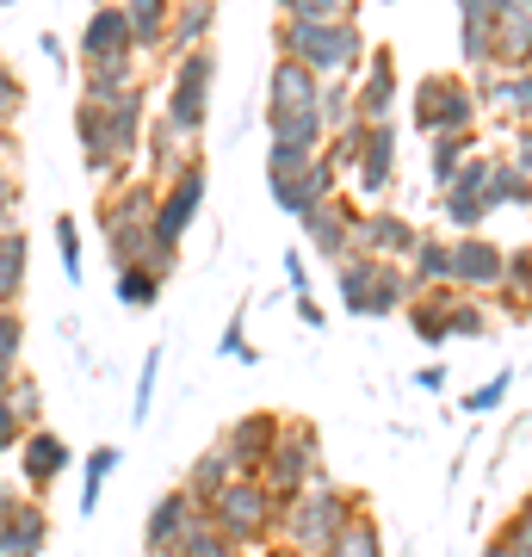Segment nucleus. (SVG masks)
<instances>
[{
  "label": "nucleus",
  "instance_id": "de8ad7c7",
  "mask_svg": "<svg viewBox=\"0 0 532 557\" xmlns=\"http://www.w3.org/2000/svg\"><path fill=\"white\" fill-rule=\"evenodd\" d=\"M218 354H223V359H255V347H248V304H236V317L223 322Z\"/></svg>",
  "mask_w": 532,
  "mask_h": 557
},
{
  "label": "nucleus",
  "instance_id": "39448f33",
  "mask_svg": "<svg viewBox=\"0 0 532 557\" xmlns=\"http://www.w3.org/2000/svg\"><path fill=\"white\" fill-rule=\"evenodd\" d=\"M335 292L347 317H403L409 304V278L396 260H372V255H347L335 260Z\"/></svg>",
  "mask_w": 532,
  "mask_h": 557
},
{
  "label": "nucleus",
  "instance_id": "f257e3e1",
  "mask_svg": "<svg viewBox=\"0 0 532 557\" xmlns=\"http://www.w3.org/2000/svg\"><path fill=\"white\" fill-rule=\"evenodd\" d=\"M354 508H366V502H359L354 490H341L329 471H316L297 496L279 502L273 545H285V552H297V557H322V552H329V539L354 520Z\"/></svg>",
  "mask_w": 532,
  "mask_h": 557
},
{
  "label": "nucleus",
  "instance_id": "ea45409f",
  "mask_svg": "<svg viewBox=\"0 0 532 557\" xmlns=\"http://www.w3.org/2000/svg\"><path fill=\"white\" fill-rule=\"evenodd\" d=\"M174 557H248V552H236V545H230L218 527H211V520L198 515L193 527H186V539H180V552H174Z\"/></svg>",
  "mask_w": 532,
  "mask_h": 557
},
{
  "label": "nucleus",
  "instance_id": "412c9836",
  "mask_svg": "<svg viewBox=\"0 0 532 557\" xmlns=\"http://www.w3.org/2000/svg\"><path fill=\"white\" fill-rule=\"evenodd\" d=\"M211 32H218V0H168V38H161L168 57L205 50Z\"/></svg>",
  "mask_w": 532,
  "mask_h": 557
},
{
  "label": "nucleus",
  "instance_id": "2f4dec72",
  "mask_svg": "<svg viewBox=\"0 0 532 557\" xmlns=\"http://www.w3.org/2000/svg\"><path fill=\"white\" fill-rule=\"evenodd\" d=\"M527 57H532V13H495L490 62L495 69H527Z\"/></svg>",
  "mask_w": 532,
  "mask_h": 557
},
{
  "label": "nucleus",
  "instance_id": "a19ab883",
  "mask_svg": "<svg viewBox=\"0 0 532 557\" xmlns=\"http://www.w3.org/2000/svg\"><path fill=\"white\" fill-rule=\"evenodd\" d=\"M316 119H322V131H347V124H354V87H347V81H322Z\"/></svg>",
  "mask_w": 532,
  "mask_h": 557
},
{
  "label": "nucleus",
  "instance_id": "a878e982",
  "mask_svg": "<svg viewBox=\"0 0 532 557\" xmlns=\"http://www.w3.org/2000/svg\"><path fill=\"white\" fill-rule=\"evenodd\" d=\"M25 278H32V236L20 223H7L0 230V310H20Z\"/></svg>",
  "mask_w": 532,
  "mask_h": 557
},
{
  "label": "nucleus",
  "instance_id": "6e6d98bb",
  "mask_svg": "<svg viewBox=\"0 0 532 557\" xmlns=\"http://www.w3.org/2000/svg\"><path fill=\"white\" fill-rule=\"evenodd\" d=\"M292 304H297V317L310 322V329H322V322H329V317H322V304H316L310 292H292Z\"/></svg>",
  "mask_w": 532,
  "mask_h": 557
},
{
  "label": "nucleus",
  "instance_id": "5701e85b",
  "mask_svg": "<svg viewBox=\"0 0 532 557\" xmlns=\"http://www.w3.org/2000/svg\"><path fill=\"white\" fill-rule=\"evenodd\" d=\"M316 94L322 81L292 57H273V75H267V112H316Z\"/></svg>",
  "mask_w": 532,
  "mask_h": 557
},
{
  "label": "nucleus",
  "instance_id": "6ab92c4d",
  "mask_svg": "<svg viewBox=\"0 0 532 557\" xmlns=\"http://www.w3.org/2000/svg\"><path fill=\"white\" fill-rule=\"evenodd\" d=\"M205 515V508H193L186 502V490H161V502L149 508V520H143V552L149 557H174L180 539H186V527Z\"/></svg>",
  "mask_w": 532,
  "mask_h": 557
},
{
  "label": "nucleus",
  "instance_id": "58836bf2",
  "mask_svg": "<svg viewBox=\"0 0 532 557\" xmlns=\"http://www.w3.org/2000/svg\"><path fill=\"white\" fill-rule=\"evenodd\" d=\"M446 341H490V304L483 298H453V317H446Z\"/></svg>",
  "mask_w": 532,
  "mask_h": 557
},
{
  "label": "nucleus",
  "instance_id": "ddd939ff",
  "mask_svg": "<svg viewBox=\"0 0 532 557\" xmlns=\"http://www.w3.org/2000/svg\"><path fill=\"white\" fill-rule=\"evenodd\" d=\"M13 458H20V483L25 496H38V490H50V483H62V471L75 465V446L57 434V428H25V440L13 446Z\"/></svg>",
  "mask_w": 532,
  "mask_h": 557
},
{
  "label": "nucleus",
  "instance_id": "1a4fd4ad",
  "mask_svg": "<svg viewBox=\"0 0 532 557\" xmlns=\"http://www.w3.org/2000/svg\"><path fill=\"white\" fill-rule=\"evenodd\" d=\"M354 124H391L396 100H403V81H396V50L391 44H366V57L354 69Z\"/></svg>",
  "mask_w": 532,
  "mask_h": 557
},
{
  "label": "nucleus",
  "instance_id": "4d7b16f0",
  "mask_svg": "<svg viewBox=\"0 0 532 557\" xmlns=\"http://www.w3.org/2000/svg\"><path fill=\"white\" fill-rule=\"evenodd\" d=\"M415 391H446V366H421L415 372Z\"/></svg>",
  "mask_w": 532,
  "mask_h": 557
},
{
  "label": "nucleus",
  "instance_id": "dca6fc26",
  "mask_svg": "<svg viewBox=\"0 0 532 557\" xmlns=\"http://www.w3.org/2000/svg\"><path fill=\"white\" fill-rule=\"evenodd\" d=\"M99 119H106V143H112V161L131 168L143 149V124H149V87H131V94H112V100L99 106Z\"/></svg>",
  "mask_w": 532,
  "mask_h": 557
},
{
  "label": "nucleus",
  "instance_id": "e433bc0d",
  "mask_svg": "<svg viewBox=\"0 0 532 557\" xmlns=\"http://www.w3.org/2000/svg\"><path fill=\"white\" fill-rule=\"evenodd\" d=\"M112 298H119L124 310H156L161 304V278L149 273V267H119V273H112Z\"/></svg>",
  "mask_w": 532,
  "mask_h": 557
},
{
  "label": "nucleus",
  "instance_id": "6e6552de",
  "mask_svg": "<svg viewBox=\"0 0 532 557\" xmlns=\"http://www.w3.org/2000/svg\"><path fill=\"white\" fill-rule=\"evenodd\" d=\"M396 156H403V137H396V119L391 124H366L354 143V161H347V174H341V186H347V199H366L378 205L384 193L396 186Z\"/></svg>",
  "mask_w": 532,
  "mask_h": 557
},
{
  "label": "nucleus",
  "instance_id": "c85d7f7f",
  "mask_svg": "<svg viewBox=\"0 0 532 557\" xmlns=\"http://www.w3.org/2000/svg\"><path fill=\"white\" fill-rule=\"evenodd\" d=\"M131 87H143L137 75V57H112V62H81V100L106 106L112 94H131Z\"/></svg>",
  "mask_w": 532,
  "mask_h": 557
},
{
  "label": "nucleus",
  "instance_id": "f704fd0d",
  "mask_svg": "<svg viewBox=\"0 0 532 557\" xmlns=\"http://www.w3.org/2000/svg\"><path fill=\"white\" fill-rule=\"evenodd\" d=\"M477 156V131H458V137H428V180H434V193L446 180Z\"/></svg>",
  "mask_w": 532,
  "mask_h": 557
},
{
  "label": "nucleus",
  "instance_id": "b1692460",
  "mask_svg": "<svg viewBox=\"0 0 532 557\" xmlns=\"http://www.w3.org/2000/svg\"><path fill=\"white\" fill-rule=\"evenodd\" d=\"M477 94V112L495 106V112H508L514 124H527V106H532V75L527 69H490L483 81H471Z\"/></svg>",
  "mask_w": 532,
  "mask_h": 557
},
{
  "label": "nucleus",
  "instance_id": "5fc2aeb1",
  "mask_svg": "<svg viewBox=\"0 0 532 557\" xmlns=\"http://www.w3.org/2000/svg\"><path fill=\"white\" fill-rule=\"evenodd\" d=\"M285 285H292V292H310V273H304V255H285Z\"/></svg>",
  "mask_w": 532,
  "mask_h": 557
},
{
  "label": "nucleus",
  "instance_id": "13d9d810",
  "mask_svg": "<svg viewBox=\"0 0 532 557\" xmlns=\"http://www.w3.org/2000/svg\"><path fill=\"white\" fill-rule=\"evenodd\" d=\"M495 304H502V317L527 322V298H514V292H495Z\"/></svg>",
  "mask_w": 532,
  "mask_h": 557
},
{
  "label": "nucleus",
  "instance_id": "20e7f679",
  "mask_svg": "<svg viewBox=\"0 0 532 557\" xmlns=\"http://www.w3.org/2000/svg\"><path fill=\"white\" fill-rule=\"evenodd\" d=\"M409 119L421 137H458V131H477V94H471V75L458 69H434L409 87Z\"/></svg>",
  "mask_w": 532,
  "mask_h": 557
},
{
  "label": "nucleus",
  "instance_id": "aec40b11",
  "mask_svg": "<svg viewBox=\"0 0 532 557\" xmlns=\"http://www.w3.org/2000/svg\"><path fill=\"white\" fill-rule=\"evenodd\" d=\"M112 57H137V44H131V25L112 0H94V13L81 25V62H112Z\"/></svg>",
  "mask_w": 532,
  "mask_h": 557
},
{
  "label": "nucleus",
  "instance_id": "4be33fe9",
  "mask_svg": "<svg viewBox=\"0 0 532 557\" xmlns=\"http://www.w3.org/2000/svg\"><path fill=\"white\" fill-rule=\"evenodd\" d=\"M137 156L149 161V186H161V180H174L180 168L198 156V143H186L168 119H149V124H143V149H137Z\"/></svg>",
  "mask_w": 532,
  "mask_h": 557
},
{
  "label": "nucleus",
  "instance_id": "c9c22d12",
  "mask_svg": "<svg viewBox=\"0 0 532 557\" xmlns=\"http://www.w3.org/2000/svg\"><path fill=\"white\" fill-rule=\"evenodd\" d=\"M124 465L119 446H94L87 453V465H81V515H99V502H106V483H112V471Z\"/></svg>",
  "mask_w": 532,
  "mask_h": 557
},
{
  "label": "nucleus",
  "instance_id": "7ed1b4c3",
  "mask_svg": "<svg viewBox=\"0 0 532 557\" xmlns=\"http://www.w3.org/2000/svg\"><path fill=\"white\" fill-rule=\"evenodd\" d=\"M205 520H211L236 552H267V545H273V527H279V496L260 478H230L218 496H211Z\"/></svg>",
  "mask_w": 532,
  "mask_h": 557
},
{
  "label": "nucleus",
  "instance_id": "393cba45",
  "mask_svg": "<svg viewBox=\"0 0 532 557\" xmlns=\"http://www.w3.org/2000/svg\"><path fill=\"white\" fill-rule=\"evenodd\" d=\"M490 211H527L532 205V156H490Z\"/></svg>",
  "mask_w": 532,
  "mask_h": 557
},
{
  "label": "nucleus",
  "instance_id": "f8f14e48",
  "mask_svg": "<svg viewBox=\"0 0 532 557\" xmlns=\"http://www.w3.org/2000/svg\"><path fill=\"white\" fill-rule=\"evenodd\" d=\"M415 230L403 211H391V205H359L354 211V255H372V260H409V248H415Z\"/></svg>",
  "mask_w": 532,
  "mask_h": 557
},
{
  "label": "nucleus",
  "instance_id": "4468645a",
  "mask_svg": "<svg viewBox=\"0 0 532 557\" xmlns=\"http://www.w3.org/2000/svg\"><path fill=\"white\" fill-rule=\"evenodd\" d=\"M273 434H279V416H273V409H248V416H236V421L218 434V453L230 458V471H236V478H260V458H267Z\"/></svg>",
  "mask_w": 532,
  "mask_h": 557
},
{
  "label": "nucleus",
  "instance_id": "a18cd8bd",
  "mask_svg": "<svg viewBox=\"0 0 532 557\" xmlns=\"http://www.w3.org/2000/svg\"><path fill=\"white\" fill-rule=\"evenodd\" d=\"M514 384H520V372H514V366H502L483 391H471V397H465V409H471V416H490V409H502V403H508Z\"/></svg>",
  "mask_w": 532,
  "mask_h": 557
},
{
  "label": "nucleus",
  "instance_id": "c03bdc74",
  "mask_svg": "<svg viewBox=\"0 0 532 557\" xmlns=\"http://www.w3.org/2000/svg\"><path fill=\"white\" fill-rule=\"evenodd\" d=\"M156 379H161V347H149L143 354V372H137V397H131V421H149V409H156Z\"/></svg>",
  "mask_w": 532,
  "mask_h": 557
},
{
  "label": "nucleus",
  "instance_id": "2eb2a0df",
  "mask_svg": "<svg viewBox=\"0 0 532 557\" xmlns=\"http://www.w3.org/2000/svg\"><path fill=\"white\" fill-rule=\"evenodd\" d=\"M354 211L359 205L347 199V193H335V199H322L316 211H304V242H310V255L322 260H347L354 255Z\"/></svg>",
  "mask_w": 532,
  "mask_h": 557
},
{
  "label": "nucleus",
  "instance_id": "603ef678",
  "mask_svg": "<svg viewBox=\"0 0 532 557\" xmlns=\"http://www.w3.org/2000/svg\"><path fill=\"white\" fill-rule=\"evenodd\" d=\"M20 440H25V421L0 403V458H13V446H20Z\"/></svg>",
  "mask_w": 532,
  "mask_h": 557
},
{
  "label": "nucleus",
  "instance_id": "37998d69",
  "mask_svg": "<svg viewBox=\"0 0 532 557\" xmlns=\"http://www.w3.org/2000/svg\"><path fill=\"white\" fill-rule=\"evenodd\" d=\"M359 0H279V20H354Z\"/></svg>",
  "mask_w": 532,
  "mask_h": 557
},
{
  "label": "nucleus",
  "instance_id": "9d476101",
  "mask_svg": "<svg viewBox=\"0 0 532 557\" xmlns=\"http://www.w3.org/2000/svg\"><path fill=\"white\" fill-rule=\"evenodd\" d=\"M502 267H508V248L490 236H458L453 255H446V285L465 292V298H495L502 292Z\"/></svg>",
  "mask_w": 532,
  "mask_h": 557
},
{
  "label": "nucleus",
  "instance_id": "9b49d317",
  "mask_svg": "<svg viewBox=\"0 0 532 557\" xmlns=\"http://www.w3.org/2000/svg\"><path fill=\"white\" fill-rule=\"evenodd\" d=\"M483 180H490V156L477 149L465 168H458L446 186H440V218L453 223L458 236H483V223L495 218L490 211V193H483Z\"/></svg>",
  "mask_w": 532,
  "mask_h": 557
},
{
  "label": "nucleus",
  "instance_id": "79ce46f5",
  "mask_svg": "<svg viewBox=\"0 0 532 557\" xmlns=\"http://www.w3.org/2000/svg\"><path fill=\"white\" fill-rule=\"evenodd\" d=\"M0 403H7L25 428H44V391H38V379H32V372H13V391H7Z\"/></svg>",
  "mask_w": 532,
  "mask_h": 557
},
{
  "label": "nucleus",
  "instance_id": "473e14b6",
  "mask_svg": "<svg viewBox=\"0 0 532 557\" xmlns=\"http://www.w3.org/2000/svg\"><path fill=\"white\" fill-rule=\"evenodd\" d=\"M230 478H236V471H230V458H223L218 440H211V446L186 465V483H180V490H186V502H193V508H211V496H218Z\"/></svg>",
  "mask_w": 532,
  "mask_h": 557
},
{
  "label": "nucleus",
  "instance_id": "cd10ccee",
  "mask_svg": "<svg viewBox=\"0 0 532 557\" xmlns=\"http://www.w3.org/2000/svg\"><path fill=\"white\" fill-rule=\"evenodd\" d=\"M453 285H434V292H409V329L415 341H428V347H446V317H453Z\"/></svg>",
  "mask_w": 532,
  "mask_h": 557
},
{
  "label": "nucleus",
  "instance_id": "864d4df0",
  "mask_svg": "<svg viewBox=\"0 0 532 557\" xmlns=\"http://www.w3.org/2000/svg\"><path fill=\"white\" fill-rule=\"evenodd\" d=\"M13 211H20V174H7V168H0V230L13 223Z\"/></svg>",
  "mask_w": 532,
  "mask_h": 557
},
{
  "label": "nucleus",
  "instance_id": "a211bd4d",
  "mask_svg": "<svg viewBox=\"0 0 532 557\" xmlns=\"http://www.w3.org/2000/svg\"><path fill=\"white\" fill-rule=\"evenodd\" d=\"M267 193H273V205L285 211V218H304V211H316L322 199H335V193H341V174H335V168H329L322 156H316L304 174L267 180Z\"/></svg>",
  "mask_w": 532,
  "mask_h": 557
},
{
  "label": "nucleus",
  "instance_id": "f3484780",
  "mask_svg": "<svg viewBox=\"0 0 532 557\" xmlns=\"http://www.w3.org/2000/svg\"><path fill=\"white\" fill-rule=\"evenodd\" d=\"M50 545V515L38 496H13L0 508V557H44Z\"/></svg>",
  "mask_w": 532,
  "mask_h": 557
},
{
  "label": "nucleus",
  "instance_id": "680f3d73",
  "mask_svg": "<svg viewBox=\"0 0 532 557\" xmlns=\"http://www.w3.org/2000/svg\"><path fill=\"white\" fill-rule=\"evenodd\" d=\"M267 557H297V552H285V545H267Z\"/></svg>",
  "mask_w": 532,
  "mask_h": 557
},
{
  "label": "nucleus",
  "instance_id": "4c0bfd02",
  "mask_svg": "<svg viewBox=\"0 0 532 557\" xmlns=\"http://www.w3.org/2000/svg\"><path fill=\"white\" fill-rule=\"evenodd\" d=\"M477 557H532V515H527V502L502 520V533H495Z\"/></svg>",
  "mask_w": 532,
  "mask_h": 557
},
{
  "label": "nucleus",
  "instance_id": "c756f323",
  "mask_svg": "<svg viewBox=\"0 0 532 557\" xmlns=\"http://www.w3.org/2000/svg\"><path fill=\"white\" fill-rule=\"evenodd\" d=\"M446 255H453V242L434 236V230H421L409 248V260H403V278H409V292H434V285H446Z\"/></svg>",
  "mask_w": 532,
  "mask_h": 557
},
{
  "label": "nucleus",
  "instance_id": "052dcab7",
  "mask_svg": "<svg viewBox=\"0 0 532 557\" xmlns=\"http://www.w3.org/2000/svg\"><path fill=\"white\" fill-rule=\"evenodd\" d=\"M13 372H20V366H7V359H0V397L13 391Z\"/></svg>",
  "mask_w": 532,
  "mask_h": 557
},
{
  "label": "nucleus",
  "instance_id": "3c124183",
  "mask_svg": "<svg viewBox=\"0 0 532 557\" xmlns=\"http://www.w3.org/2000/svg\"><path fill=\"white\" fill-rule=\"evenodd\" d=\"M20 354H25V317L20 310H0V359L20 366Z\"/></svg>",
  "mask_w": 532,
  "mask_h": 557
},
{
  "label": "nucleus",
  "instance_id": "7c9ffc66",
  "mask_svg": "<svg viewBox=\"0 0 532 557\" xmlns=\"http://www.w3.org/2000/svg\"><path fill=\"white\" fill-rule=\"evenodd\" d=\"M131 25V44L137 57H161V38H168V0H112Z\"/></svg>",
  "mask_w": 532,
  "mask_h": 557
},
{
  "label": "nucleus",
  "instance_id": "f03ea898",
  "mask_svg": "<svg viewBox=\"0 0 532 557\" xmlns=\"http://www.w3.org/2000/svg\"><path fill=\"white\" fill-rule=\"evenodd\" d=\"M273 44H279V57L304 62L316 81H354L359 57H366L359 20H279Z\"/></svg>",
  "mask_w": 532,
  "mask_h": 557
},
{
  "label": "nucleus",
  "instance_id": "bb28decb",
  "mask_svg": "<svg viewBox=\"0 0 532 557\" xmlns=\"http://www.w3.org/2000/svg\"><path fill=\"white\" fill-rule=\"evenodd\" d=\"M267 149H285V156H322V119L316 112H267Z\"/></svg>",
  "mask_w": 532,
  "mask_h": 557
},
{
  "label": "nucleus",
  "instance_id": "09e8293b",
  "mask_svg": "<svg viewBox=\"0 0 532 557\" xmlns=\"http://www.w3.org/2000/svg\"><path fill=\"white\" fill-rule=\"evenodd\" d=\"M20 112H25V81H20L13 62H0V131L20 119Z\"/></svg>",
  "mask_w": 532,
  "mask_h": 557
},
{
  "label": "nucleus",
  "instance_id": "0eeeda50",
  "mask_svg": "<svg viewBox=\"0 0 532 557\" xmlns=\"http://www.w3.org/2000/svg\"><path fill=\"white\" fill-rule=\"evenodd\" d=\"M316 471H322V434H316V421L279 416V434H273V446H267V458H260V483L285 502V496H297Z\"/></svg>",
  "mask_w": 532,
  "mask_h": 557
},
{
  "label": "nucleus",
  "instance_id": "72a5a7b5",
  "mask_svg": "<svg viewBox=\"0 0 532 557\" xmlns=\"http://www.w3.org/2000/svg\"><path fill=\"white\" fill-rule=\"evenodd\" d=\"M322 557H384V533H378V515L372 508H354V520L329 539Z\"/></svg>",
  "mask_w": 532,
  "mask_h": 557
},
{
  "label": "nucleus",
  "instance_id": "8fccbe9b",
  "mask_svg": "<svg viewBox=\"0 0 532 557\" xmlns=\"http://www.w3.org/2000/svg\"><path fill=\"white\" fill-rule=\"evenodd\" d=\"M502 292H514V298H527V292H532V255H527V248H508V267H502Z\"/></svg>",
  "mask_w": 532,
  "mask_h": 557
},
{
  "label": "nucleus",
  "instance_id": "423d86ee",
  "mask_svg": "<svg viewBox=\"0 0 532 557\" xmlns=\"http://www.w3.org/2000/svg\"><path fill=\"white\" fill-rule=\"evenodd\" d=\"M211 87H218V50L211 44L174 57V75H168V94H161V119L174 124L186 143H198L205 124H211Z\"/></svg>",
  "mask_w": 532,
  "mask_h": 557
},
{
  "label": "nucleus",
  "instance_id": "bf43d9fd",
  "mask_svg": "<svg viewBox=\"0 0 532 557\" xmlns=\"http://www.w3.org/2000/svg\"><path fill=\"white\" fill-rule=\"evenodd\" d=\"M495 13H532V0H490Z\"/></svg>",
  "mask_w": 532,
  "mask_h": 557
},
{
  "label": "nucleus",
  "instance_id": "49530a36",
  "mask_svg": "<svg viewBox=\"0 0 532 557\" xmlns=\"http://www.w3.org/2000/svg\"><path fill=\"white\" fill-rule=\"evenodd\" d=\"M57 255H62V278H69V285H81V230H75V218H69V211L57 218Z\"/></svg>",
  "mask_w": 532,
  "mask_h": 557
}]
</instances>
